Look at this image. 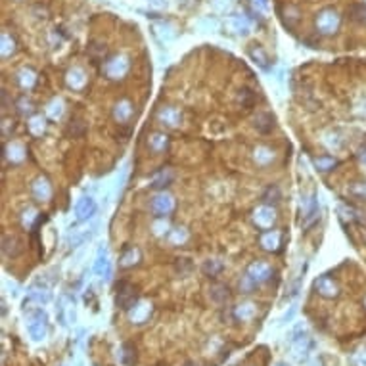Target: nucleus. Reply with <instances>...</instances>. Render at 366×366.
I'll return each instance as SVG.
<instances>
[{
    "label": "nucleus",
    "instance_id": "obj_1",
    "mask_svg": "<svg viewBox=\"0 0 366 366\" xmlns=\"http://www.w3.org/2000/svg\"><path fill=\"white\" fill-rule=\"evenodd\" d=\"M174 207H176V202H174V198L171 194H167L165 190L159 192V194H155L151 198L150 202V209L151 213L155 217H167L171 215L172 211H174Z\"/></svg>",
    "mask_w": 366,
    "mask_h": 366
},
{
    "label": "nucleus",
    "instance_id": "obj_2",
    "mask_svg": "<svg viewBox=\"0 0 366 366\" xmlns=\"http://www.w3.org/2000/svg\"><path fill=\"white\" fill-rule=\"evenodd\" d=\"M274 223H276V211H274L272 205L263 204L253 211V225L257 226L261 232L270 230L274 226Z\"/></svg>",
    "mask_w": 366,
    "mask_h": 366
},
{
    "label": "nucleus",
    "instance_id": "obj_3",
    "mask_svg": "<svg viewBox=\"0 0 366 366\" xmlns=\"http://www.w3.org/2000/svg\"><path fill=\"white\" fill-rule=\"evenodd\" d=\"M138 303L136 297V290L134 286H130L129 282H121L117 284V305L125 311H130L134 305Z\"/></svg>",
    "mask_w": 366,
    "mask_h": 366
},
{
    "label": "nucleus",
    "instance_id": "obj_4",
    "mask_svg": "<svg viewBox=\"0 0 366 366\" xmlns=\"http://www.w3.org/2000/svg\"><path fill=\"white\" fill-rule=\"evenodd\" d=\"M104 71H106L108 79H113V81L125 79V75L129 73V62H127V58H123V56H115V58H111L109 62H106Z\"/></svg>",
    "mask_w": 366,
    "mask_h": 366
},
{
    "label": "nucleus",
    "instance_id": "obj_5",
    "mask_svg": "<svg viewBox=\"0 0 366 366\" xmlns=\"http://www.w3.org/2000/svg\"><path fill=\"white\" fill-rule=\"evenodd\" d=\"M246 276L257 286V284H263V282L269 280L270 276H272V269H270L267 263H263V261H255L253 265H249Z\"/></svg>",
    "mask_w": 366,
    "mask_h": 366
},
{
    "label": "nucleus",
    "instance_id": "obj_6",
    "mask_svg": "<svg viewBox=\"0 0 366 366\" xmlns=\"http://www.w3.org/2000/svg\"><path fill=\"white\" fill-rule=\"evenodd\" d=\"M31 194L35 198V202H48L52 198V184L46 176H39L35 178V182L31 184Z\"/></svg>",
    "mask_w": 366,
    "mask_h": 366
},
{
    "label": "nucleus",
    "instance_id": "obj_7",
    "mask_svg": "<svg viewBox=\"0 0 366 366\" xmlns=\"http://www.w3.org/2000/svg\"><path fill=\"white\" fill-rule=\"evenodd\" d=\"M29 334H31L33 339H44V335H46V314L43 311H35L31 316V320H29Z\"/></svg>",
    "mask_w": 366,
    "mask_h": 366
},
{
    "label": "nucleus",
    "instance_id": "obj_8",
    "mask_svg": "<svg viewBox=\"0 0 366 366\" xmlns=\"http://www.w3.org/2000/svg\"><path fill=\"white\" fill-rule=\"evenodd\" d=\"M314 288L318 290V293L322 297H328V299H334V297H337V293H339L337 282L332 276H328V274H324V276H320L318 280L314 282Z\"/></svg>",
    "mask_w": 366,
    "mask_h": 366
},
{
    "label": "nucleus",
    "instance_id": "obj_9",
    "mask_svg": "<svg viewBox=\"0 0 366 366\" xmlns=\"http://www.w3.org/2000/svg\"><path fill=\"white\" fill-rule=\"evenodd\" d=\"M337 25H339V20H337V14H335L334 10H324L322 14L318 16V20H316V27H318V31L324 33V35L335 33Z\"/></svg>",
    "mask_w": 366,
    "mask_h": 366
},
{
    "label": "nucleus",
    "instance_id": "obj_10",
    "mask_svg": "<svg viewBox=\"0 0 366 366\" xmlns=\"http://www.w3.org/2000/svg\"><path fill=\"white\" fill-rule=\"evenodd\" d=\"M94 213H96V202H94V198L85 196V198H81V200L77 202V205H75L77 221H88Z\"/></svg>",
    "mask_w": 366,
    "mask_h": 366
},
{
    "label": "nucleus",
    "instance_id": "obj_11",
    "mask_svg": "<svg viewBox=\"0 0 366 366\" xmlns=\"http://www.w3.org/2000/svg\"><path fill=\"white\" fill-rule=\"evenodd\" d=\"M282 234L280 232H276V230H267V232H263L261 238H259V244H261V248L267 249V251H278L282 246Z\"/></svg>",
    "mask_w": 366,
    "mask_h": 366
},
{
    "label": "nucleus",
    "instance_id": "obj_12",
    "mask_svg": "<svg viewBox=\"0 0 366 366\" xmlns=\"http://www.w3.org/2000/svg\"><path fill=\"white\" fill-rule=\"evenodd\" d=\"M140 259H142V253L138 248H134V246L125 248L123 249V253H121V257H119V267H121V269H130V267L138 265Z\"/></svg>",
    "mask_w": 366,
    "mask_h": 366
},
{
    "label": "nucleus",
    "instance_id": "obj_13",
    "mask_svg": "<svg viewBox=\"0 0 366 366\" xmlns=\"http://www.w3.org/2000/svg\"><path fill=\"white\" fill-rule=\"evenodd\" d=\"M2 251L8 257H18L22 253V240L16 234H4L2 236Z\"/></svg>",
    "mask_w": 366,
    "mask_h": 366
},
{
    "label": "nucleus",
    "instance_id": "obj_14",
    "mask_svg": "<svg viewBox=\"0 0 366 366\" xmlns=\"http://www.w3.org/2000/svg\"><path fill=\"white\" fill-rule=\"evenodd\" d=\"M65 83H67L69 88H73V90H83L86 85V77H85V73H83V69H79V67L69 69V71H67V77H65Z\"/></svg>",
    "mask_w": 366,
    "mask_h": 366
},
{
    "label": "nucleus",
    "instance_id": "obj_15",
    "mask_svg": "<svg viewBox=\"0 0 366 366\" xmlns=\"http://www.w3.org/2000/svg\"><path fill=\"white\" fill-rule=\"evenodd\" d=\"M318 217H320V213H318V204H316V200H314V196L311 198V204L307 205V211H305V215H303V230H309L316 221H318Z\"/></svg>",
    "mask_w": 366,
    "mask_h": 366
},
{
    "label": "nucleus",
    "instance_id": "obj_16",
    "mask_svg": "<svg viewBox=\"0 0 366 366\" xmlns=\"http://www.w3.org/2000/svg\"><path fill=\"white\" fill-rule=\"evenodd\" d=\"M109 259H108V251L106 248H100L98 251V257H96V263H94V272H96L98 276H104V278H108L109 276Z\"/></svg>",
    "mask_w": 366,
    "mask_h": 366
},
{
    "label": "nucleus",
    "instance_id": "obj_17",
    "mask_svg": "<svg viewBox=\"0 0 366 366\" xmlns=\"http://www.w3.org/2000/svg\"><path fill=\"white\" fill-rule=\"evenodd\" d=\"M159 121L167 127H176L180 123V111L176 108H163L159 111Z\"/></svg>",
    "mask_w": 366,
    "mask_h": 366
},
{
    "label": "nucleus",
    "instance_id": "obj_18",
    "mask_svg": "<svg viewBox=\"0 0 366 366\" xmlns=\"http://www.w3.org/2000/svg\"><path fill=\"white\" fill-rule=\"evenodd\" d=\"M132 115V104H130L129 100H119L117 104H115V108H113V117L117 119V121H127V119Z\"/></svg>",
    "mask_w": 366,
    "mask_h": 366
},
{
    "label": "nucleus",
    "instance_id": "obj_19",
    "mask_svg": "<svg viewBox=\"0 0 366 366\" xmlns=\"http://www.w3.org/2000/svg\"><path fill=\"white\" fill-rule=\"evenodd\" d=\"M255 129L259 132H263V134L270 132V130L274 129V117L270 113H259L257 117H255Z\"/></svg>",
    "mask_w": 366,
    "mask_h": 366
},
{
    "label": "nucleus",
    "instance_id": "obj_20",
    "mask_svg": "<svg viewBox=\"0 0 366 366\" xmlns=\"http://www.w3.org/2000/svg\"><path fill=\"white\" fill-rule=\"evenodd\" d=\"M171 182H172V171L165 169V171L155 174V178L151 180V188H155V190H165Z\"/></svg>",
    "mask_w": 366,
    "mask_h": 366
},
{
    "label": "nucleus",
    "instance_id": "obj_21",
    "mask_svg": "<svg viewBox=\"0 0 366 366\" xmlns=\"http://www.w3.org/2000/svg\"><path fill=\"white\" fill-rule=\"evenodd\" d=\"M282 200V192H280V188L276 186V184H270L269 188L265 190V194H263V204H267V205H274L278 204Z\"/></svg>",
    "mask_w": 366,
    "mask_h": 366
},
{
    "label": "nucleus",
    "instance_id": "obj_22",
    "mask_svg": "<svg viewBox=\"0 0 366 366\" xmlns=\"http://www.w3.org/2000/svg\"><path fill=\"white\" fill-rule=\"evenodd\" d=\"M167 144H169V138L161 132H155L148 138V146H150L151 151H163L167 148Z\"/></svg>",
    "mask_w": 366,
    "mask_h": 366
},
{
    "label": "nucleus",
    "instance_id": "obj_23",
    "mask_svg": "<svg viewBox=\"0 0 366 366\" xmlns=\"http://www.w3.org/2000/svg\"><path fill=\"white\" fill-rule=\"evenodd\" d=\"M249 56H251V60H255V64H259L263 69H269V58H267V54L259 48V46H251L249 48Z\"/></svg>",
    "mask_w": 366,
    "mask_h": 366
},
{
    "label": "nucleus",
    "instance_id": "obj_24",
    "mask_svg": "<svg viewBox=\"0 0 366 366\" xmlns=\"http://www.w3.org/2000/svg\"><path fill=\"white\" fill-rule=\"evenodd\" d=\"M130 311H136V314H134V312H132V314H130V318H132V322H136V324H142L144 322V320H146V316H148V314H150V305H138V303H136V307H132V309H130Z\"/></svg>",
    "mask_w": 366,
    "mask_h": 366
},
{
    "label": "nucleus",
    "instance_id": "obj_25",
    "mask_svg": "<svg viewBox=\"0 0 366 366\" xmlns=\"http://www.w3.org/2000/svg\"><path fill=\"white\" fill-rule=\"evenodd\" d=\"M337 161H335L334 157H330V155H320V157H314V167L318 169V171H332Z\"/></svg>",
    "mask_w": 366,
    "mask_h": 366
},
{
    "label": "nucleus",
    "instance_id": "obj_26",
    "mask_svg": "<svg viewBox=\"0 0 366 366\" xmlns=\"http://www.w3.org/2000/svg\"><path fill=\"white\" fill-rule=\"evenodd\" d=\"M225 269V265L221 263V261H217V259H209V261H205L204 263V272L207 274V276H217L221 270Z\"/></svg>",
    "mask_w": 366,
    "mask_h": 366
},
{
    "label": "nucleus",
    "instance_id": "obj_27",
    "mask_svg": "<svg viewBox=\"0 0 366 366\" xmlns=\"http://www.w3.org/2000/svg\"><path fill=\"white\" fill-rule=\"evenodd\" d=\"M20 85L23 86V88H31L33 85H35V81H37V77H35V73H33L31 69H23L22 73H20Z\"/></svg>",
    "mask_w": 366,
    "mask_h": 366
},
{
    "label": "nucleus",
    "instance_id": "obj_28",
    "mask_svg": "<svg viewBox=\"0 0 366 366\" xmlns=\"http://www.w3.org/2000/svg\"><path fill=\"white\" fill-rule=\"evenodd\" d=\"M44 123H46V121H44V119L41 117V115H39V117H33L31 123H29V129H31L33 134H37V136H39V134H43V132H44V127H46Z\"/></svg>",
    "mask_w": 366,
    "mask_h": 366
},
{
    "label": "nucleus",
    "instance_id": "obj_29",
    "mask_svg": "<svg viewBox=\"0 0 366 366\" xmlns=\"http://www.w3.org/2000/svg\"><path fill=\"white\" fill-rule=\"evenodd\" d=\"M14 50H16L14 41H10L8 33H4V35H2V56H4V58H8V56L14 54Z\"/></svg>",
    "mask_w": 366,
    "mask_h": 366
},
{
    "label": "nucleus",
    "instance_id": "obj_30",
    "mask_svg": "<svg viewBox=\"0 0 366 366\" xmlns=\"http://www.w3.org/2000/svg\"><path fill=\"white\" fill-rule=\"evenodd\" d=\"M211 295H213V299H217V301H226V299L230 297V293H228V288H226V286H213Z\"/></svg>",
    "mask_w": 366,
    "mask_h": 366
},
{
    "label": "nucleus",
    "instance_id": "obj_31",
    "mask_svg": "<svg viewBox=\"0 0 366 366\" xmlns=\"http://www.w3.org/2000/svg\"><path fill=\"white\" fill-rule=\"evenodd\" d=\"M240 100H242V106H246V108H251L253 104H255V94L248 90V88H244L242 90V94H240Z\"/></svg>",
    "mask_w": 366,
    "mask_h": 366
},
{
    "label": "nucleus",
    "instance_id": "obj_32",
    "mask_svg": "<svg viewBox=\"0 0 366 366\" xmlns=\"http://www.w3.org/2000/svg\"><path fill=\"white\" fill-rule=\"evenodd\" d=\"M236 314L240 318H249V316L253 314V305H242V307L236 311Z\"/></svg>",
    "mask_w": 366,
    "mask_h": 366
},
{
    "label": "nucleus",
    "instance_id": "obj_33",
    "mask_svg": "<svg viewBox=\"0 0 366 366\" xmlns=\"http://www.w3.org/2000/svg\"><path fill=\"white\" fill-rule=\"evenodd\" d=\"M358 157H360V161H364V163H366V146H364V148H360V150H358Z\"/></svg>",
    "mask_w": 366,
    "mask_h": 366
},
{
    "label": "nucleus",
    "instance_id": "obj_34",
    "mask_svg": "<svg viewBox=\"0 0 366 366\" xmlns=\"http://www.w3.org/2000/svg\"><path fill=\"white\" fill-rule=\"evenodd\" d=\"M259 2H261V4H263V6H267V0H259Z\"/></svg>",
    "mask_w": 366,
    "mask_h": 366
},
{
    "label": "nucleus",
    "instance_id": "obj_35",
    "mask_svg": "<svg viewBox=\"0 0 366 366\" xmlns=\"http://www.w3.org/2000/svg\"><path fill=\"white\" fill-rule=\"evenodd\" d=\"M278 366H286V364H278Z\"/></svg>",
    "mask_w": 366,
    "mask_h": 366
}]
</instances>
